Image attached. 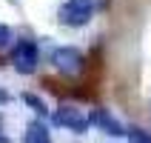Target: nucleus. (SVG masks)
Returning a JSON list of instances; mask_svg holds the SVG:
<instances>
[{
	"label": "nucleus",
	"mask_w": 151,
	"mask_h": 143,
	"mask_svg": "<svg viewBox=\"0 0 151 143\" xmlns=\"http://www.w3.org/2000/svg\"><path fill=\"white\" fill-rule=\"evenodd\" d=\"M94 15V3L91 0H66L63 6H60L57 17L63 26H74V29H80V26H86L88 20H91Z\"/></svg>",
	"instance_id": "obj_1"
},
{
	"label": "nucleus",
	"mask_w": 151,
	"mask_h": 143,
	"mask_svg": "<svg viewBox=\"0 0 151 143\" xmlns=\"http://www.w3.org/2000/svg\"><path fill=\"white\" fill-rule=\"evenodd\" d=\"M20 100H23V103H29V106H32V109L37 112V115H43V118H46V103H43L40 97H37V94H32V92H26L23 97H20Z\"/></svg>",
	"instance_id": "obj_7"
},
{
	"label": "nucleus",
	"mask_w": 151,
	"mask_h": 143,
	"mask_svg": "<svg viewBox=\"0 0 151 143\" xmlns=\"http://www.w3.org/2000/svg\"><path fill=\"white\" fill-rule=\"evenodd\" d=\"M126 135H128V140H131V143H151V137L145 135L143 129H128Z\"/></svg>",
	"instance_id": "obj_8"
},
{
	"label": "nucleus",
	"mask_w": 151,
	"mask_h": 143,
	"mask_svg": "<svg viewBox=\"0 0 151 143\" xmlns=\"http://www.w3.org/2000/svg\"><path fill=\"white\" fill-rule=\"evenodd\" d=\"M3 103H9V92H3V89H0V106H3Z\"/></svg>",
	"instance_id": "obj_10"
},
{
	"label": "nucleus",
	"mask_w": 151,
	"mask_h": 143,
	"mask_svg": "<svg viewBox=\"0 0 151 143\" xmlns=\"http://www.w3.org/2000/svg\"><path fill=\"white\" fill-rule=\"evenodd\" d=\"M23 143H51V132L49 126L43 123V120H32L29 126H26V137Z\"/></svg>",
	"instance_id": "obj_6"
},
{
	"label": "nucleus",
	"mask_w": 151,
	"mask_h": 143,
	"mask_svg": "<svg viewBox=\"0 0 151 143\" xmlns=\"http://www.w3.org/2000/svg\"><path fill=\"white\" fill-rule=\"evenodd\" d=\"M51 63H54V69L57 72H63V75H80L86 66V60H83V52L74 49V46H60V49L51 52Z\"/></svg>",
	"instance_id": "obj_2"
},
{
	"label": "nucleus",
	"mask_w": 151,
	"mask_h": 143,
	"mask_svg": "<svg viewBox=\"0 0 151 143\" xmlns=\"http://www.w3.org/2000/svg\"><path fill=\"white\" fill-rule=\"evenodd\" d=\"M88 120H91V126H100L106 135H111V137H120V135H126V129L120 126V120L117 118H111L106 109H94L91 115H88Z\"/></svg>",
	"instance_id": "obj_5"
},
{
	"label": "nucleus",
	"mask_w": 151,
	"mask_h": 143,
	"mask_svg": "<svg viewBox=\"0 0 151 143\" xmlns=\"http://www.w3.org/2000/svg\"><path fill=\"white\" fill-rule=\"evenodd\" d=\"M9 40H12V29H9L6 23H0V49H6Z\"/></svg>",
	"instance_id": "obj_9"
},
{
	"label": "nucleus",
	"mask_w": 151,
	"mask_h": 143,
	"mask_svg": "<svg viewBox=\"0 0 151 143\" xmlns=\"http://www.w3.org/2000/svg\"><path fill=\"white\" fill-rule=\"evenodd\" d=\"M54 123L57 126H66L68 132H86V129L91 126V120L86 118L80 109H74V106H60V109H54Z\"/></svg>",
	"instance_id": "obj_4"
},
{
	"label": "nucleus",
	"mask_w": 151,
	"mask_h": 143,
	"mask_svg": "<svg viewBox=\"0 0 151 143\" xmlns=\"http://www.w3.org/2000/svg\"><path fill=\"white\" fill-rule=\"evenodd\" d=\"M12 63H14V69L20 75H32L34 69H37V63H40L37 46H34L32 40H20L14 46V52H12Z\"/></svg>",
	"instance_id": "obj_3"
}]
</instances>
